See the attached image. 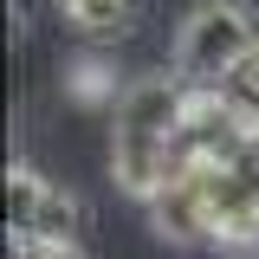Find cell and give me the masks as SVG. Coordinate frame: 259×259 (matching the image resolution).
<instances>
[{
	"mask_svg": "<svg viewBox=\"0 0 259 259\" xmlns=\"http://www.w3.org/2000/svg\"><path fill=\"white\" fill-rule=\"evenodd\" d=\"M259 46V20L246 0H201L175 26V78L188 84H221L233 65Z\"/></svg>",
	"mask_w": 259,
	"mask_h": 259,
	"instance_id": "6da1fadb",
	"label": "cell"
},
{
	"mask_svg": "<svg viewBox=\"0 0 259 259\" xmlns=\"http://www.w3.org/2000/svg\"><path fill=\"white\" fill-rule=\"evenodd\" d=\"M175 156L188 168H221V162L259 156V123L221 91V84H188V110L175 130Z\"/></svg>",
	"mask_w": 259,
	"mask_h": 259,
	"instance_id": "7a4b0ae2",
	"label": "cell"
},
{
	"mask_svg": "<svg viewBox=\"0 0 259 259\" xmlns=\"http://www.w3.org/2000/svg\"><path fill=\"white\" fill-rule=\"evenodd\" d=\"M182 110H188V78L143 71V78H130V84H123L117 110H110V117H117L110 143H168V149H175Z\"/></svg>",
	"mask_w": 259,
	"mask_h": 259,
	"instance_id": "3957f363",
	"label": "cell"
},
{
	"mask_svg": "<svg viewBox=\"0 0 259 259\" xmlns=\"http://www.w3.org/2000/svg\"><path fill=\"white\" fill-rule=\"evenodd\" d=\"M143 214H149L162 246H214V207H207V188L188 162L143 201Z\"/></svg>",
	"mask_w": 259,
	"mask_h": 259,
	"instance_id": "277c9868",
	"label": "cell"
},
{
	"mask_svg": "<svg viewBox=\"0 0 259 259\" xmlns=\"http://www.w3.org/2000/svg\"><path fill=\"white\" fill-rule=\"evenodd\" d=\"M52 7L84 46H117L136 26V0H52Z\"/></svg>",
	"mask_w": 259,
	"mask_h": 259,
	"instance_id": "5b68a950",
	"label": "cell"
},
{
	"mask_svg": "<svg viewBox=\"0 0 259 259\" xmlns=\"http://www.w3.org/2000/svg\"><path fill=\"white\" fill-rule=\"evenodd\" d=\"M46 194H52V175H39L32 162H7V233H39V214H46Z\"/></svg>",
	"mask_w": 259,
	"mask_h": 259,
	"instance_id": "8992f818",
	"label": "cell"
},
{
	"mask_svg": "<svg viewBox=\"0 0 259 259\" xmlns=\"http://www.w3.org/2000/svg\"><path fill=\"white\" fill-rule=\"evenodd\" d=\"M65 91L78 97L84 110H117L123 84H117V71H110V59H104V46H91L84 59H71V65H65Z\"/></svg>",
	"mask_w": 259,
	"mask_h": 259,
	"instance_id": "52a82bcc",
	"label": "cell"
},
{
	"mask_svg": "<svg viewBox=\"0 0 259 259\" xmlns=\"http://www.w3.org/2000/svg\"><path fill=\"white\" fill-rule=\"evenodd\" d=\"M221 91H227V97H233V104H240V110L259 123V46H253V52H246V59H240V65L221 78Z\"/></svg>",
	"mask_w": 259,
	"mask_h": 259,
	"instance_id": "ba28073f",
	"label": "cell"
},
{
	"mask_svg": "<svg viewBox=\"0 0 259 259\" xmlns=\"http://www.w3.org/2000/svg\"><path fill=\"white\" fill-rule=\"evenodd\" d=\"M13 259H84L78 240H39V233H20L13 240Z\"/></svg>",
	"mask_w": 259,
	"mask_h": 259,
	"instance_id": "9c48e42d",
	"label": "cell"
}]
</instances>
